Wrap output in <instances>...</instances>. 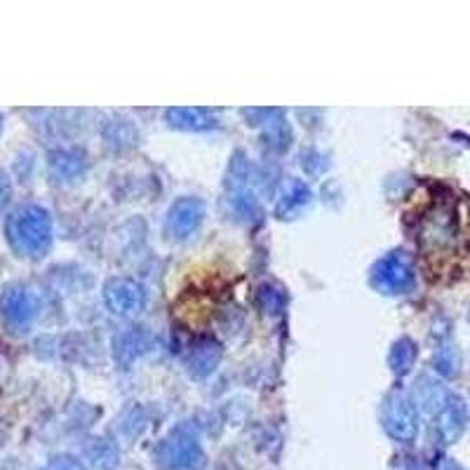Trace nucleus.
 <instances>
[{"label":"nucleus","mask_w":470,"mask_h":470,"mask_svg":"<svg viewBox=\"0 0 470 470\" xmlns=\"http://www.w3.org/2000/svg\"><path fill=\"white\" fill-rule=\"evenodd\" d=\"M7 240L22 257H43L52 242V219L43 207H22L7 219Z\"/></svg>","instance_id":"f257e3e1"},{"label":"nucleus","mask_w":470,"mask_h":470,"mask_svg":"<svg viewBox=\"0 0 470 470\" xmlns=\"http://www.w3.org/2000/svg\"><path fill=\"white\" fill-rule=\"evenodd\" d=\"M414 264L405 252H390L378 259L369 273V282L381 294H407L414 287Z\"/></svg>","instance_id":"f03ea898"},{"label":"nucleus","mask_w":470,"mask_h":470,"mask_svg":"<svg viewBox=\"0 0 470 470\" xmlns=\"http://www.w3.org/2000/svg\"><path fill=\"white\" fill-rule=\"evenodd\" d=\"M381 419H384L386 433L397 442H412L416 433H419V409H416V402L409 400L400 390H393L384 400Z\"/></svg>","instance_id":"7ed1b4c3"},{"label":"nucleus","mask_w":470,"mask_h":470,"mask_svg":"<svg viewBox=\"0 0 470 470\" xmlns=\"http://www.w3.org/2000/svg\"><path fill=\"white\" fill-rule=\"evenodd\" d=\"M146 287L132 278H113L103 287V301L115 316H139L146 308Z\"/></svg>","instance_id":"20e7f679"},{"label":"nucleus","mask_w":470,"mask_h":470,"mask_svg":"<svg viewBox=\"0 0 470 470\" xmlns=\"http://www.w3.org/2000/svg\"><path fill=\"white\" fill-rule=\"evenodd\" d=\"M0 318H3L10 332H29L35 318V301L29 289H24L19 285L7 287L3 297H0Z\"/></svg>","instance_id":"39448f33"},{"label":"nucleus","mask_w":470,"mask_h":470,"mask_svg":"<svg viewBox=\"0 0 470 470\" xmlns=\"http://www.w3.org/2000/svg\"><path fill=\"white\" fill-rule=\"evenodd\" d=\"M158 459L167 470H198L202 465V452L191 436L172 433L158 449Z\"/></svg>","instance_id":"423d86ee"},{"label":"nucleus","mask_w":470,"mask_h":470,"mask_svg":"<svg viewBox=\"0 0 470 470\" xmlns=\"http://www.w3.org/2000/svg\"><path fill=\"white\" fill-rule=\"evenodd\" d=\"M202 219H205V202L201 198H179L167 212V233L177 240H186L201 229Z\"/></svg>","instance_id":"0eeeda50"},{"label":"nucleus","mask_w":470,"mask_h":470,"mask_svg":"<svg viewBox=\"0 0 470 470\" xmlns=\"http://www.w3.org/2000/svg\"><path fill=\"white\" fill-rule=\"evenodd\" d=\"M465 426H468V402L449 393L445 405L436 412V433L445 445H452L464 436Z\"/></svg>","instance_id":"6e6552de"},{"label":"nucleus","mask_w":470,"mask_h":470,"mask_svg":"<svg viewBox=\"0 0 470 470\" xmlns=\"http://www.w3.org/2000/svg\"><path fill=\"white\" fill-rule=\"evenodd\" d=\"M167 122L177 130H186V132H205L219 125L217 113L210 109H186V106L167 111Z\"/></svg>","instance_id":"1a4fd4ad"},{"label":"nucleus","mask_w":470,"mask_h":470,"mask_svg":"<svg viewBox=\"0 0 470 470\" xmlns=\"http://www.w3.org/2000/svg\"><path fill=\"white\" fill-rule=\"evenodd\" d=\"M85 167L87 161L81 151L62 149L50 155V172L59 181H73V179H78L85 172Z\"/></svg>","instance_id":"9d476101"},{"label":"nucleus","mask_w":470,"mask_h":470,"mask_svg":"<svg viewBox=\"0 0 470 470\" xmlns=\"http://www.w3.org/2000/svg\"><path fill=\"white\" fill-rule=\"evenodd\" d=\"M310 198H313V195H310L308 186H306L304 181H299V179H292V181L287 184L285 193L280 195V201H278L276 214L280 219H294L310 205Z\"/></svg>","instance_id":"9b49d317"},{"label":"nucleus","mask_w":470,"mask_h":470,"mask_svg":"<svg viewBox=\"0 0 470 470\" xmlns=\"http://www.w3.org/2000/svg\"><path fill=\"white\" fill-rule=\"evenodd\" d=\"M219 360H221V348H219V344H214V341H210V338L198 341L189 356L191 377L202 378L207 377V374H212L214 367L219 365Z\"/></svg>","instance_id":"f8f14e48"},{"label":"nucleus","mask_w":470,"mask_h":470,"mask_svg":"<svg viewBox=\"0 0 470 470\" xmlns=\"http://www.w3.org/2000/svg\"><path fill=\"white\" fill-rule=\"evenodd\" d=\"M414 396H416V402L421 407L428 409V412L436 414L437 409L445 405V400L449 397V390L433 377H421L416 381V388H414Z\"/></svg>","instance_id":"ddd939ff"},{"label":"nucleus","mask_w":470,"mask_h":470,"mask_svg":"<svg viewBox=\"0 0 470 470\" xmlns=\"http://www.w3.org/2000/svg\"><path fill=\"white\" fill-rule=\"evenodd\" d=\"M436 369L442 377H456L459 374V350H456L452 337H449V329H445L437 338Z\"/></svg>","instance_id":"4468645a"},{"label":"nucleus","mask_w":470,"mask_h":470,"mask_svg":"<svg viewBox=\"0 0 470 470\" xmlns=\"http://www.w3.org/2000/svg\"><path fill=\"white\" fill-rule=\"evenodd\" d=\"M414 362H416V344H414L412 338L402 337L400 341H396L393 348H390V356H388L390 369H393L397 377H405L407 372H412Z\"/></svg>","instance_id":"2eb2a0df"},{"label":"nucleus","mask_w":470,"mask_h":470,"mask_svg":"<svg viewBox=\"0 0 470 470\" xmlns=\"http://www.w3.org/2000/svg\"><path fill=\"white\" fill-rule=\"evenodd\" d=\"M259 301L264 306L266 313H278L285 304V297H282L280 289H273V287H261V292H259Z\"/></svg>","instance_id":"dca6fc26"},{"label":"nucleus","mask_w":470,"mask_h":470,"mask_svg":"<svg viewBox=\"0 0 470 470\" xmlns=\"http://www.w3.org/2000/svg\"><path fill=\"white\" fill-rule=\"evenodd\" d=\"M7 195H10V186H7V179L0 174V205L7 201Z\"/></svg>","instance_id":"f3484780"},{"label":"nucleus","mask_w":470,"mask_h":470,"mask_svg":"<svg viewBox=\"0 0 470 470\" xmlns=\"http://www.w3.org/2000/svg\"><path fill=\"white\" fill-rule=\"evenodd\" d=\"M437 470H464V468H461V465L456 464V461H452V459H445V461H442L440 465H437Z\"/></svg>","instance_id":"a211bd4d"}]
</instances>
